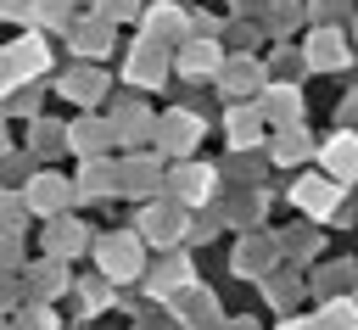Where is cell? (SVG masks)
I'll return each instance as SVG.
<instances>
[{"mask_svg": "<svg viewBox=\"0 0 358 330\" xmlns=\"http://www.w3.org/2000/svg\"><path fill=\"white\" fill-rule=\"evenodd\" d=\"M11 89H17V73H11V67H6V56H0V101H6Z\"/></svg>", "mask_w": 358, "mask_h": 330, "instance_id": "obj_34", "label": "cell"}, {"mask_svg": "<svg viewBox=\"0 0 358 330\" xmlns=\"http://www.w3.org/2000/svg\"><path fill=\"white\" fill-rule=\"evenodd\" d=\"M0 17H22V0H0Z\"/></svg>", "mask_w": 358, "mask_h": 330, "instance_id": "obj_35", "label": "cell"}, {"mask_svg": "<svg viewBox=\"0 0 358 330\" xmlns=\"http://www.w3.org/2000/svg\"><path fill=\"white\" fill-rule=\"evenodd\" d=\"M140 246L151 241V246H179V235H185V207H173V201H151L145 213H140Z\"/></svg>", "mask_w": 358, "mask_h": 330, "instance_id": "obj_3", "label": "cell"}, {"mask_svg": "<svg viewBox=\"0 0 358 330\" xmlns=\"http://www.w3.org/2000/svg\"><path fill=\"white\" fill-rule=\"evenodd\" d=\"M196 140H201V117H196V112H168V117H157V151L190 157Z\"/></svg>", "mask_w": 358, "mask_h": 330, "instance_id": "obj_4", "label": "cell"}, {"mask_svg": "<svg viewBox=\"0 0 358 330\" xmlns=\"http://www.w3.org/2000/svg\"><path fill=\"white\" fill-rule=\"evenodd\" d=\"M347 56H352V50H347V39H341L336 28H319V34L308 39V62H313V67H347Z\"/></svg>", "mask_w": 358, "mask_h": 330, "instance_id": "obj_11", "label": "cell"}, {"mask_svg": "<svg viewBox=\"0 0 358 330\" xmlns=\"http://www.w3.org/2000/svg\"><path fill=\"white\" fill-rule=\"evenodd\" d=\"M67 11H73V0H28V6H22V17H28V22H45V28L67 22Z\"/></svg>", "mask_w": 358, "mask_h": 330, "instance_id": "obj_21", "label": "cell"}, {"mask_svg": "<svg viewBox=\"0 0 358 330\" xmlns=\"http://www.w3.org/2000/svg\"><path fill=\"white\" fill-rule=\"evenodd\" d=\"M224 67V45H213V39H190L185 50H179V73L185 78H207V73H218Z\"/></svg>", "mask_w": 358, "mask_h": 330, "instance_id": "obj_8", "label": "cell"}, {"mask_svg": "<svg viewBox=\"0 0 358 330\" xmlns=\"http://www.w3.org/2000/svg\"><path fill=\"white\" fill-rule=\"evenodd\" d=\"M319 330H358V319H352L347 302H330V308L319 313Z\"/></svg>", "mask_w": 358, "mask_h": 330, "instance_id": "obj_30", "label": "cell"}, {"mask_svg": "<svg viewBox=\"0 0 358 330\" xmlns=\"http://www.w3.org/2000/svg\"><path fill=\"white\" fill-rule=\"evenodd\" d=\"M17 330H56V319H50V308H22Z\"/></svg>", "mask_w": 358, "mask_h": 330, "instance_id": "obj_32", "label": "cell"}, {"mask_svg": "<svg viewBox=\"0 0 358 330\" xmlns=\"http://www.w3.org/2000/svg\"><path fill=\"white\" fill-rule=\"evenodd\" d=\"M308 145H313V140H308V134H302V129H285V134H280V140H274V157H280V162H296V157H302V151H308Z\"/></svg>", "mask_w": 358, "mask_h": 330, "instance_id": "obj_26", "label": "cell"}, {"mask_svg": "<svg viewBox=\"0 0 358 330\" xmlns=\"http://www.w3.org/2000/svg\"><path fill=\"white\" fill-rule=\"evenodd\" d=\"M274 257V246H263V241H246L241 252H235V268L241 274H257V263H268Z\"/></svg>", "mask_w": 358, "mask_h": 330, "instance_id": "obj_28", "label": "cell"}, {"mask_svg": "<svg viewBox=\"0 0 358 330\" xmlns=\"http://www.w3.org/2000/svg\"><path fill=\"white\" fill-rule=\"evenodd\" d=\"M106 140H112V123H90V117H84V123H73V129H67V145H73L78 157H101V151H106Z\"/></svg>", "mask_w": 358, "mask_h": 330, "instance_id": "obj_14", "label": "cell"}, {"mask_svg": "<svg viewBox=\"0 0 358 330\" xmlns=\"http://www.w3.org/2000/svg\"><path fill=\"white\" fill-rule=\"evenodd\" d=\"M117 190H134V196H157V190H162V168H157V157L123 162V168H117Z\"/></svg>", "mask_w": 358, "mask_h": 330, "instance_id": "obj_9", "label": "cell"}, {"mask_svg": "<svg viewBox=\"0 0 358 330\" xmlns=\"http://www.w3.org/2000/svg\"><path fill=\"white\" fill-rule=\"evenodd\" d=\"M95 263H101L106 280H134V274L145 268V246H140L134 229H123V235H101V241H95Z\"/></svg>", "mask_w": 358, "mask_h": 330, "instance_id": "obj_1", "label": "cell"}, {"mask_svg": "<svg viewBox=\"0 0 358 330\" xmlns=\"http://www.w3.org/2000/svg\"><path fill=\"white\" fill-rule=\"evenodd\" d=\"M62 285H67V274H62V263H56V257L28 268V296H56Z\"/></svg>", "mask_w": 358, "mask_h": 330, "instance_id": "obj_19", "label": "cell"}, {"mask_svg": "<svg viewBox=\"0 0 358 330\" xmlns=\"http://www.w3.org/2000/svg\"><path fill=\"white\" fill-rule=\"evenodd\" d=\"M112 190H117V168H112V162H84L73 196H112Z\"/></svg>", "mask_w": 358, "mask_h": 330, "instance_id": "obj_16", "label": "cell"}, {"mask_svg": "<svg viewBox=\"0 0 358 330\" xmlns=\"http://www.w3.org/2000/svg\"><path fill=\"white\" fill-rule=\"evenodd\" d=\"M22 213H28V207H22V201H17V196H0V229H6V241H11V235H17V229H22V224H17V218H22Z\"/></svg>", "mask_w": 358, "mask_h": 330, "instance_id": "obj_31", "label": "cell"}, {"mask_svg": "<svg viewBox=\"0 0 358 330\" xmlns=\"http://www.w3.org/2000/svg\"><path fill=\"white\" fill-rule=\"evenodd\" d=\"M229 140L235 145H252L257 140V112H229Z\"/></svg>", "mask_w": 358, "mask_h": 330, "instance_id": "obj_29", "label": "cell"}, {"mask_svg": "<svg viewBox=\"0 0 358 330\" xmlns=\"http://www.w3.org/2000/svg\"><path fill=\"white\" fill-rule=\"evenodd\" d=\"M62 95L78 101V106H95V101L106 95V73H95V67H73V73L62 78Z\"/></svg>", "mask_w": 358, "mask_h": 330, "instance_id": "obj_10", "label": "cell"}, {"mask_svg": "<svg viewBox=\"0 0 358 330\" xmlns=\"http://www.w3.org/2000/svg\"><path fill=\"white\" fill-rule=\"evenodd\" d=\"M145 285H151L157 296H173V291L196 285V280H190V257H162V263H157V274H145Z\"/></svg>", "mask_w": 358, "mask_h": 330, "instance_id": "obj_12", "label": "cell"}, {"mask_svg": "<svg viewBox=\"0 0 358 330\" xmlns=\"http://www.w3.org/2000/svg\"><path fill=\"white\" fill-rule=\"evenodd\" d=\"M129 84H162V56H157V45H151V39L129 56Z\"/></svg>", "mask_w": 358, "mask_h": 330, "instance_id": "obj_18", "label": "cell"}, {"mask_svg": "<svg viewBox=\"0 0 358 330\" xmlns=\"http://www.w3.org/2000/svg\"><path fill=\"white\" fill-rule=\"evenodd\" d=\"M291 201L302 207V213H313V218H324V213H336V201H341V185H330V179H296V190H291Z\"/></svg>", "mask_w": 358, "mask_h": 330, "instance_id": "obj_7", "label": "cell"}, {"mask_svg": "<svg viewBox=\"0 0 358 330\" xmlns=\"http://www.w3.org/2000/svg\"><path fill=\"white\" fill-rule=\"evenodd\" d=\"M0 302H17V285L11 280H0Z\"/></svg>", "mask_w": 358, "mask_h": 330, "instance_id": "obj_36", "label": "cell"}, {"mask_svg": "<svg viewBox=\"0 0 358 330\" xmlns=\"http://www.w3.org/2000/svg\"><path fill=\"white\" fill-rule=\"evenodd\" d=\"M62 145H67V129L39 117V123H34V151H39V157H50V151H62Z\"/></svg>", "mask_w": 358, "mask_h": 330, "instance_id": "obj_23", "label": "cell"}, {"mask_svg": "<svg viewBox=\"0 0 358 330\" xmlns=\"http://www.w3.org/2000/svg\"><path fill=\"white\" fill-rule=\"evenodd\" d=\"M62 201H67V185H62L56 173H34V185H28V201H22V207H28V213H56Z\"/></svg>", "mask_w": 358, "mask_h": 330, "instance_id": "obj_13", "label": "cell"}, {"mask_svg": "<svg viewBox=\"0 0 358 330\" xmlns=\"http://www.w3.org/2000/svg\"><path fill=\"white\" fill-rule=\"evenodd\" d=\"M324 179L330 185H347V179H358V134H336V140H324Z\"/></svg>", "mask_w": 358, "mask_h": 330, "instance_id": "obj_6", "label": "cell"}, {"mask_svg": "<svg viewBox=\"0 0 358 330\" xmlns=\"http://www.w3.org/2000/svg\"><path fill=\"white\" fill-rule=\"evenodd\" d=\"M145 28H151V45H162V34H185V11L179 6H151Z\"/></svg>", "mask_w": 358, "mask_h": 330, "instance_id": "obj_20", "label": "cell"}, {"mask_svg": "<svg viewBox=\"0 0 358 330\" xmlns=\"http://www.w3.org/2000/svg\"><path fill=\"white\" fill-rule=\"evenodd\" d=\"M78 241H84V229H73V218H56V235H50V252H56V263H62V257H67Z\"/></svg>", "mask_w": 358, "mask_h": 330, "instance_id": "obj_27", "label": "cell"}, {"mask_svg": "<svg viewBox=\"0 0 358 330\" xmlns=\"http://www.w3.org/2000/svg\"><path fill=\"white\" fill-rule=\"evenodd\" d=\"M106 296H112L106 285H90V280H84V308H106Z\"/></svg>", "mask_w": 358, "mask_h": 330, "instance_id": "obj_33", "label": "cell"}, {"mask_svg": "<svg viewBox=\"0 0 358 330\" xmlns=\"http://www.w3.org/2000/svg\"><path fill=\"white\" fill-rule=\"evenodd\" d=\"M145 0H95V17L101 22H123V17H140Z\"/></svg>", "mask_w": 358, "mask_h": 330, "instance_id": "obj_24", "label": "cell"}, {"mask_svg": "<svg viewBox=\"0 0 358 330\" xmlns=\"http://www.w3.org/2000/svg\"><path fill=\"white\" fill-rule=\"evenodd\" d=\"M263 112H274V117H296V89H291V84H274V95H263Z\"/></svg>", "mask_w": 358, "mask_h": 330, "instance_id": "obj_25", "label": "cell"}, {"mask_svg": "<svg viewBox=\"0 0 358 330\" xmlns=\"http://www.w3.org/2000/svg\"><path fill=\"white\" fill-rule=\"evenodd\" d=\"M218 84H224L229 95H246V89L257 84V67H252V62H229V73H218Z\"/></svg>", "mask_w": 358, "mask_h": 330, "instance_id": "obj_22", "label": "cell"}, {"mask_svg": "<svg viewBox=\"0 0 358 330\" xmlns=\"http://www.w3.org/2000/svg\"><path fill=\"white\" fill-rule=\"evenodd\" d=\"M213 190H218V173L207 162H179L168 173V201L173 207H201V201H213Z\"/></svg>", "mask_w": 358, "mask_h": 330, "instance_id": "obj_2", "label": "cell"}, {"mask_svg": "<svg viewBox=\"0 0 358 330\" xmlns=\"http://www.w3.org/2000/svg\"><path fill=\"white\" fill-rule=\"evenodd\" d=\"M0 330H6V324H0Z\"/></svg>", "mask_w": 358, "mask_h": 330, "instance_id": "obj_37", "label": "cell"}, {"mask_svg": "<svg viewBox=\"0 0 358 330\" xmlns=\"http://www.w3.org/2000/svg\"><path fill=\"white\" fill-rule=\"evenodd\" d=\"M106 39H112V22H101V17L73 22V50L78 56H106Z\"/></svg>", "mask_w": 358, "mask_h": 330, "instance_id": "obj_15", "label": "cell"}, {"mask_svg": "<svg viewBox=\"0 0 358 330\" xmlns=\"http://www.w3.org/2000/svg\"><path fill=\"white\" fill-rule=\"evenodd\" d=\"M173 319H185L190 330H207L213 324V296L196 291V285H185V302H173Z\"/></svg>", "mask_w": 358, "mask_h": 330, "instance_id": "obj_17", "label": "cell"}, {"mask_svg": "<svg viewBox=\"0 0 358 330\" xmlns=\"http://www.w3.org/2000/svg\"><path fill=\"white\" fill-rule=\"evenodd\" d=\"M0 56H6V67L17 73V84H34V78H39L45 67H50V50H45V39H39V34H28V39L6 45Z\"/></svg>", "mask_w": 358, "mask_h": 330, "instance_id": "obj_5", "label": "cell"}]
</instances>
